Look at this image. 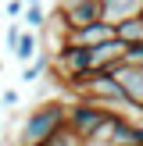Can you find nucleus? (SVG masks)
I'll use <instances>...</instances> for the list:
<instances>
[{"label": "nucleus", "instance_id": "obj_1", "mask_svg": "<svg viewBox=\"0 0 143 146\" xmlns=\"http://www.w3.org/2000/svg\"><path fill=\"white\" fill-rule=\"evenodd\" d=\"M68 121V104L61 100H50V104H39L21 125V146H36V143H50V135Z\"/></svg>", "mask_w": 143, "mask_h": 146}, {"label": "nucleus", "instance_id": "obj_2", "mask_svg": "<svg viewBox=\"0 0 143 146\" xmlns=\"http://www.w3.org/2000/svg\"><path fill=\"white\" fill-rule=\"evenodd\" d=\"M107 114H111V111H104L100 104H93V100H79V96H75V104H68V125L75 128V132L82 135L86 143H90V139H93V132L104 125Z\"/></svg>", "mask_w": 143, "mask_h": 146}, {"label": "nucleus", "instance_id": "obj_3", "mask_svg": "<svg viewBox=\"0 0 143 146\" xmlns=\"http://www.w3.org/2000/svg\"><path fill=\"white\" fill-rule=\"evenodd\" d=\"M107 71H111L114 82L122 86V93H125V100L132 104V111L143 114V68H136V64H129V61H118Z\"/></svg>", "mask_w": 143, "mask_h": 146}, {"label": "nucleus", "instance_id": "obj_4", "mask_svg": "<svg viewBox=\"0 0 143 146\" xmlns=\"http://www.w3.org/2000/svg\"><path fill=\"white\" fill-rule=\"evenodd\" d=\"M57 11H61V18H64L68 29H82L90 21L104 18V0H61Z\"/></svg>", "mask_w": 143, "mask_h": 146}, {"label": "nucleus", "instance_id": "obj_5", "mask_svg": "<svg viewBox=\"0 0 143 146\" xmlns=\"http://www.w3.org/2000/svg\"><path fill=\"white\" fill-rule=\"evenodd\" d=\"M125 39H118V36H111V39L97 43V46H90V61H93V71H107L111 64L125 61Z\"/></svg>", "mask_w": 143, "mask_h": 146}, {"label": "nucleus", "instance_id": "obj_6", "mask_svg": "<svg viewBox=\"0 0 143 146\" xmlns=\"http://www.w3.org/2000/svg\"><path fill=\"white\" fill-rule=\"evenodd\" d=\"M111 36H114V25L100 18V21L82 25V29H72V32H68V43H79V46H97V43L111 39Z\"/></svg>", "mask_w": 143, "mask_h": 146}, {"label": "nucleus", "instance_id": "obj_7", "mask_svg": "<svg viewBox=\"0 0 143 146\" xmlns=\"http://www.w3.org/2000/svg\"><path fill=\"white\" fill-rule=\"evenodd\" d=\"M136 14H143V0H104V21H111V25L136 18Z\"/></svg>", "mask_w": 143, "mask_h": 146}, {"label": "nucleus", "instance_id": "obj_8", "mask_svg": "<svg viewBox=\"0 0 143 146\" xmlns=\"http://www.w3.org/2000/svg\"><path fill=\"white\" fill-rule=\"evenodd\" d=\"M14 57H18L21 64H29V61H36V57H39V36H36V29L21 32L18 46H14Z\"/></svg>", "mask_w": 143, "mask_h": 146}, {"label": "nucleus", "instance_id": "obj_9", "mask_svg": "<svg viewBox=\"0 0 143 146\" xmlns=\"http://www.w3.org/2000/svg\"><path fill=\"white\" fill-rule=\"evenodd\" d=\"M114 36L125 43H143V14H136V18H125L114 25Z\"/></svg>", "mask_w": 143, "mask_h": 146}, {"label": "nucleus", "instance_id": "obj_10", "mask_svg": "<svg viewBox=\"0 0 143 146\" xmlns=\"http://www.w3.org/2000/svg\"><path fill=\"white\" fill-rule=\"evenodd\" d=\"M47 68H50V54H39L36 61H29V64H25V71H21V82H36V78H39Z\"/></svg>", "mask_w": 143, "mask_h": 146}, {"label": "nucleus", "instance_id": "obj_11", "mask_svg": "<svg viewBox=\"0 0 143 146\" xmlns=\"http://www.w3.org/2000/svg\"><path fill=\"white\" fill-rule=\"evenodd\" d=\"M21 21H25L29 29H36V32H39V29L47 25V11H43L39 4H25V14H21Z\"/></svg>", "mask_w": 143, "mask_h": 146}, {"label": "nucleus", "instance_id": "obj_12", "mask_svg": "<svg viewBox=\"0 0 143 146\" xmlns=\"http://www.w3.org/2000/svg\"><path fill=\"white\" fill-rule=\"evenodd\" d=\"M125 61L136 64V68H143V43H129L125 46Z\"/></svg>", "mask_w": 143, "mask_h": 146}, {"label": "nucleus", "instance_id": "obj_13", "mask_svg": "<svg viewBox=\"0 0 143 146\" xmlns=\"http://www.w3.org/2000/svg\"><path fill=\"white\" fill-rule=\"evenodd\" d=\"M7 14H11V18H21V14H25V0H11V4H7Z\"/></svg>", "mask_w": 143, "mask_h": 146}, {"label": "nucleus", "instance_id": "obj_14", "mask_svg": "<svg viewBox=\"0 0 143 146\" xmlns=\"http://www.w3.org/2000/svg\"><path fill=\"white\" fill-rule=\"evenodd\" d=\"M18 39H21V29H18V25H11V29H7V50L18 46Z\"/></svg>", "mask_w": 143, "mask_h": 146}, {"label": "nucleus", "instance_id": "obj_15", "mask_svg": "<svg viewBox=\"0 0 143 146\" xmlns=\"http://www.w3.org/2000/svg\"><path fill=\"white\" fill-rule=\"evenodd\" d=\"M0 100H4V107H14V104H18V93H14V89H4Z\"/></svg>", "mask_w": 143, "mask_h": 146}, {"label": "nucleus", "instance_id": "obj_16", "mask_svg": "<svg viewBox=\"0 0 143 146\" xmlns=\"http://www.w3.org/2000/svg\"><path fill=\"white\" fill-rule=\"evenodd\" d=\"M36 146H54V143H36Z\"/></svg>", "mask_w": 143, "mask_h": 146}, {"label": "nucleus", "instance_id": "obj_17", "mask_svg": "<svg viewBox=\"0 0 143 146\" xmlns=\"http://www.w3.org/2000/svg\"><path fill=\"white\" fill-rule=\"evenodd\" d=\"M25 4H39V0H25Z\"/></svg>", "mask_w": 143, "mask_h": 146}, {"label": "nucleus", "instance_id": "obj_18", "mask_svg": "<svg viewBox=\"0 0 143 146\" xmlns=\"http://www.w3.org/2000/svg\"><path fill=\"white\" fill-rule=\"evenodd\" d=\"M136 146H143V143H136Z\"/></svg>", "mask_w": 143, "mask_h": 146}]
</instances>
